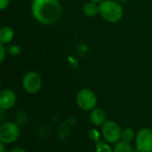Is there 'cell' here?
<instances>
[{"label":"cell","instance_id":"1","mask_svg":"<svg viewBox=\"0 0 152 152\" xmlns=\"http://www.w3.org/2000/svg\"><path fill=\"white\" fill-rule=\"evenodd\" d=\"M31 12L40 24L52 25L61 17V4L59 0H33Z\"/></svg>","mask_w":152,"mask_h":152},{"label":"cell","instance_id":"2","mask_svg":"<svg viewBox=\"0 0 152 152\" xmlns=\"http://www.w3.org/2000/svg\"><path fill=\"white\" fill-rule=\"evenodd\" d=\"M100 15L110 23L118 22L124 15L122 5L117 0H103L99 4Z\"/></svg>","mask_w":152,"mask_h":152},{"label":"cell","instance_id":"3","mask_svg":"<svg viewBox=\"0 0 152 152\" xmlns=\"http://www.w3.org/2000/svg\"><path fill=\"white\" fill-rule=\"evenodd\" d=\"M76 101L79 108L86 111L93 110L97 104V97L95 94L88 88H83L78 91Z\"/></svg>","mask_w":152,"mask_h":152},{"label":"cell","instance_id":"4","mask_svg":"<svg viewBox=\"0 0 152 152\" xmlns=\"http://www.w3.org/2000/svg\"><path fill=\"white\" fill-rule=\"evenodd\" d=\"M102 134L104 140L109 143L118 142L122 138V131L120 126L112 120L106 121L102 127Z\"/></svg>","mask_w":152,"mask_h":152},{"label":"cell","instance_id":"5","mask_svg":"<svg viewBox=\"0 0 152 152\" xmlns=\"http://www.w3.org/2000/svg\"><path fill=\"white\" fill-rule=\"evenodd\" d=\"M20 127L13 122L4 123L0 127V142L4 144H10L17 141L20 137Z\"/></svg>","mask_w":152,"mask_h":152},{"label":"cell","instance_id":"6","mask_svg":"<svg viewBox=\"0 0 152 152\" xmlns=\"http://www.w3.org/2000/svg\"><path fill=\"white\" fill-rule=\"evenodd\" d=\"M22 86L24 90L31 94H37L42 87V78L36 71H28L22 78Z\"/></svg>","mask_w":152,"mask_h":152},{"label":"cell","instance_id":"7","mask_svg":"<svg viewBox=\"0 0 152 152\" xmlns=\"http://www.w3.org/2000/svg\"><path fill=\"white\" fill-rule=\"evenodd\" d=\"M136 148L139 152H152V129L142 128L138 132Z\"/></svg>","mask_w":152,"mask_h":152},{"label":"cell","instance_id":"8","mask_svg":"<svg viewBox=\"0 0 152 152\" xmlns=\"http://www.w3.org/2000/svg\"><path fill=\"white\" fill-rule=\"evenodd\" d=\"M16 102V94L11 89H3L0 92V108L4 110L12 109Z\"/></svg>","mask_w":152,"mask_h":152},{"label":"cell","instance_id":"9","mask_svg":"<svg viewBox=\"0 0 152 152\" xmlns=\"http://www.w3.org/2000/svg\"><path fill=\"white\" fill-rule=\"evenodd\" d=\"M90 119H91V122L94 125H95V126H102L106 122L105 121V119H106L105 112L100 108H95L91 112Z\"/></svg>","mask_w":152,"mask_h":152},{"label":"cell","instance_id":"10","mask_svg":"<svg viewBox=\"0 0 152 152\" xmlns=\"http://www.w3.org/2000/svg\"><path fill=\"white\" fill-rule=\"evenodd\" d=\"M14 38V30L10 26H3L0 29V43L10 44Z\"/></svg>","mask_w":152,"mask_h":152},{"label":"cell","instance_id":"11","mask_svg":"<svg viewBox=\"0 0 152 152\" xmlns=\"http://www.w3.org/2000/svg\"><path fill=\"white\" fill-rule=\"evenodd\" d=\"M83 13L87 17H95L100 14L99 4L94 2H87L83 5Z\"/></svg>","mask_w":152,"mask_h":152},{"label":"cell","instance_id":"12","mask_svg":"<svg viewBox=\"0 0 152 152\" xmlns=\"http://www.w3.org/2000/svg\"><path fill=\"white\" fill-rule=\"evenodd\" d=\"M113 152H134L132 145L130 142H125V141H120L117 143V145L114 148Z\"/></svg>","mask_w":152,"mask_h":152},{"label":"cell","instance_id":"13","mask_svg":"<svg viewBox=\"0 0 152 152\" xmlns=\"http://www.w3.org/2000/svg\"><path fill=\"white\" fill-rule=\"evenodd\" d=\"M134 138V131L132 128H126L122 131V141L131 142Z\"/></svg>","mask_w":152,"mask_h":152},{"label":"cell","instance_id":"14","mask_svg":"<svg viewBox=\"0 0 152 152\" xmlns=\"http://www.w3.org/2000/svg\"><path fill=\"white\" fill-rule=\"evenodd\" d=\"M96 152H113L110 146H109L107 143L102 142V141H97L96 142Z\"/></svg>","mask_w":152,"mask_h":152},{"label":"cell","instance_id":"15","mask_svg":"<svg viewBox=\"0 0 152 152\" xmlns=\"http://www.w3.org/2000/svg\"><path fill=\"white\" fill-rule=\"evenodd\" d=\"M8 53L9 54H11L12 56H16L17 54L20 53V48L17 45H12L8 47Z\"/></svg>","mask_w":152,"mask_h":152},{"label":"cell","instance_id":"16","mask_svg":"<svg viewBox=\"0 0 152 152\" xmlns=\"http://www.w3.org/2000/svg\"><path fill=\"white\" fill-rule=\"evenodd\" d=\"M5 45L0 43V62H4V58H5V53H6V50H5V47H4Z\"/></svg>","mask_w":152,"mask_h":152},{"label":"cell","instance_id":"17","mask_svg":"<svg viewBox=\"0 0 152 152\" xmlns=\"http://www.w3.org/2000/svg\"><path fill=\"white\" fill-rule=\"evenodd\" d=\"M11 0H0V10L4 11L10 4Z\"/></svg>","mask_w":152,"mask_h":152},{"label":"cell","instance_id":"18","mask_svg":"<svg viewBox=\"0 0 152 152\" xmlns=\"http://www.w3.org/2000/svg\"><path fill=\"white\" fill-rule=\"evenodd\" d=\"M7 152H28L27 151H25L24 149H21V148H12L11 149L10 151H8Z\"/></svg>","mask_w":152,"mask_h":152},{"label":"cell","instance_id":"19","mask_svg":"<svg viewBox=\"0 0 152 152\" xmlns=\"http://www.w3.org/2000/svg\"><path fill=\"white\" fill-rule=\"evenodd\" d=\"M0 152H5V146L3 142H0Z\"/></svg>","mask_w":152,"mask_h":152},{"label":"cell","instance_id":"20","mask_svg":"<svg viewBox=\"0 0 152 152\" xmlns=\"http://www.w3.org/2000/svg\"><path fill=\"white\" fill-rule=\"evenodd\" d=\"M89 1H91V2H94V3H97V4H100V3H102L103 0H89Z\"/></svg>","mask_w":152,"mask_h":152},{"label":"cell","instance_id":"21","mask_svg":"<svg viewBox=\"0 0 152 152\" xmlns=\"http://www.w3.org/2000/svg\"><path fill=\"white\" fill-rule=\"evenodd\" d=\"M118 2H119V3H124V2H127V1H129V0H117Z\"/></svg>","mask_w":152,"mask_h":152},{"label":"cell","instance_id":"22","mask_svg":"<svg viewBox=\"0 0 152 152\" xmlns=\"http://www.w3.org/2000/svg\"><path fill=\"white\" fill-rule=\"evenodd\" d=\"M69 1H74V0H69Z\"/></svg>","mask_w":152,"mask_h":152}]
</instances>
